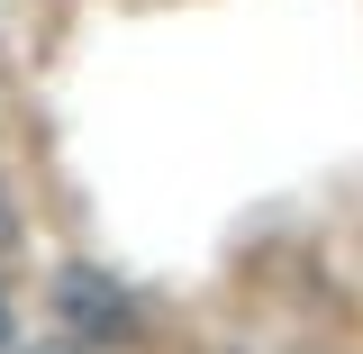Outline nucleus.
<instances>
[{
	"mask_svg": "<svg viewBox=\"0 0 363 354\" xmlns=\"http://www.w3.org/2000/svg\"><path fill=\"white\" fill-rule=\"evenodd\" d=\"M0 354H18V336H9V291H0Z\"/></svg>",
	"mask_w": 363,
	"mask_h": 354,
	"instance_id": "2",
	"label": "nucleus"
},
{
	"mask_svg": "<svg viewBox=\"0 0 363 354\" xmlns=\"http://www.w3.org/2000/svg\"><path fill=\"white\" fill-rule=\"evenodd\" d=\"M45 309L64 318V336L82 354H100V345H136V300H128V282H109L100 264H55V282H45Z\"/></svg>",
	"mask_w": 363,
	"mask_h": 354,
	"instance_id": "1",
	"label": "nucleus"
},
{
	"mask_svg": "<svg viewBox=\"0 0 363 354\" xmlns=\"http://www.w3.org/2000/svg\"><path fill=\"white\" fill-rule=\"evenodd\" d=\"M28 354H82V345H73V336H45V345H28Z\"/></svg>",
	"mask_w": 363,
	"mask_h": 354,
	"instance_id": "3",
	"label": "nucleus"
}]
</instances>
